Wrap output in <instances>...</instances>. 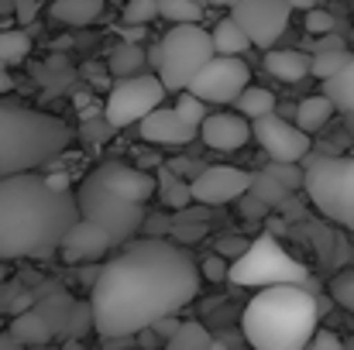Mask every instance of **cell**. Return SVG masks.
Returning a JSON list of instances; mask_svg holds the SVG:
<instances>
[{
    "label": "cell",
    "instance_id": "obj_42",
    "mask_svg": "<svg viewBox=\"0 0 354 350\" xmlns=\"http://www.w3.org/2000/svg\"><path fill=\"white\" fill-rule=\"evenodd\" d=\"M0 350H21V344H17L7 330H0Z\"/></svg>",
    "mask_w": 354,
    "mask_h": 350
},
{
    "label": "cell",
    "instance_id": "obj_10",
    "mask_svg": "<svg viewBox=\"0 0 354 350\" xmlns=\"http://www.w3.org/2000/svg\"><path fill=\"white\" fill-rule=\"evenodd\" d=\"M251 86V69L244 59L237 55H214L186 86V93H193L203 104H234L237 93Z\"/></svg>",
    "mask_w": 354,
    "mask_h": 350
},
{
    "label": "cell",
    "instance_id": "obj_40",
    "mask_svg": "<svg viewBox=\"0 0 354 350\" xmlns=\"http://www.w3.org/2000/svg\"><path fill=\"white\" fill-rule=\"evenodd\" d=\"M10 90H14V79H10V72L0 66V97H7Z\"/></svg>",
    "mask_w": 354,
    "mask_h": 350
},
{
    "label": "cell",
    "instance_id": "obj_44",
    "mask_svg": "<svg viewBox=\"0 0 354 350\" xmlns=\"http://www.w3.org/2000/svg\"><path fill=\"white\" fill-rule=\"evenodd\" d=\"M207 3H217V7H231V3H237V0H207Z\"/></svg>",
    "mask_w": 354,
    "mask_h": 350
},
{
    "label": "cell",
    "instance_id": "obj_45",
    "mask_svg": "<svg viewBox=\"0 0 354 350\" xmlns=\"http://www.w3.org/2000/svg\"><path fill=\"white\" fill-rule=\"evenodd\" d=\"M344 350H354V337L351 340H344Z\"/></svg>",
    "mask_w": 354,
    "mask_h": 350
},
{
    "label": "cell",
    "instance_id": "obj_17",
    "mask_svg": "<svg viewBox=\"0 0 354 350\" xmlns=\"http://www.w3.org/2000/svg\"><path fill=\"white\" fill-rule=\"evenodd\" d=\"M265 69L279 83H299L310 76V55L299 48H268L265 52Z\"/></svg>",
    "mask_w": 354,
    "mask_h": 350
},
{
    "label": "cell",
    "instance_id": "obj_28",
    "mask_svg": "<svg viewBox=\"0 0 354 350\" xmlns=\"http://www.w3.org/2000/svg\"><path fill=\"white\" fill-rule=\"evenodd\" d=\"M148 66V59H145V48H138V45H118L114 48V55H111V72L118 76V79H127V76H138L141 69Z\"/></svg>",
    "mask_w": 354,
    "mask_h": 350
},
{
    "label": "cell",
    "instance_id": "obj_23",
    "mask_svg": "<svg viewBox=\"0 0 354 350\" xmlns=\"http://www.w3.org/2000/svg\"><path fill=\"white\" fill-rule=\"evenodd\" d=\"M237 114L244 120H258V117H268L275 114V93L265 90V86H244L237 93Z\"/></svg>",
    "mask_w": 354,
    "mask_h": 350
},
{
    "label": "cell",
    "instance_id": "obj_2",
    "mask_svg": "<svg viewBox=\"0 0 354 350\" xmlns=\"http://www.w3.org/2000/svg\"><path fill=\"white\" fill-rule=\"evenodd\" d=\"M76 220L73 189H52L41 172L0 179V261L55 254Z\"/></svg>",
    "mask_w": 354,
    "mask_h": 350
},
{
    "label": "cell",
    "instance_id": "obj_22",
    "mask_svg": "<svg viewBox=\"0 0 354 350\" xmlns=\"http://www.w3.org/2000/svg\"><path fill=\"white\" fill-rule=\"evenodd\" d=\"M334 114H337V110H334V104H330L324 93L306 97V100L296 107V127H299L303 134H313V130H320Z\"/></svg>",
    "mask_w": 354,
    "mask_h": 350
},
{
    "label": "cell",
    "instance_id": "obj_38",
    "mask_svg": "<svg viewBox=\"0 0 354 350\" xmlns=\"http://www.w3.org/2000/svg\"><path fill=\"white\" fill-rule=\"evenodd\" d=\"M35 14H38V0H14V17L21 24H31Z\"/></svg>",
    "mask_w": 354,
    "mask_h": 350
},
{
    "label": "cell",
    "instance_id": "obj_6",
    "mask_svg": "<svg viewBox=\"0 0 354 350\" xmlns=\"http://www.w3.org/2000/svg\"><path fill=\"white\" fill-rule=\"evenodd\" d=\"M145 59L155 69L165 93H183L189 79L214 59L210 31L200 24H172L162 35V41L151 52H145Z\"/></svg>",
    "mask_w": 354,
    "mask_h": 350
},
{
    "label": "cell",
    "instance_id": "obj_35",
    "mask_svg": "<svg viewBox=\"0 0 354 350\" xmlns=\"http://www.w3.org/2000/svg\"><path fill=\"white\" fill-rule=\"evenodd\" d=\"M334 28H337V21H334L330 10H324V7L306 10V31H310V35H330Z\"/></svg>",
    "mask_w": 354,
    "mask_h": 350
},
{
    "label": "cell",
    "instance_id": "obj_4",
    "mask_svg": "<svg viewBox=\"0 0 354 350\" xmlns=\"http://www.w3.org/2000/svg\"><path fill=\"white\" fill-rule=\"evenodd\" d=\"M317 320L320 306L306 285H268L248 302L241 330L254 350H303L317 333Z\"/></svg>",
    "mask_w": 354,
    "mask_h": 350
},
{
    "label": "cell",
    "instance_id": "obj_21",
    "mask_svg": "<svg viewBox=\"0 0 354 350\" xmlns=\"http://www.w3.org/2000/svg\"><path fill=\"white\" fill-rule=\"evenodd\" d=\"M210 45H214V55H237V59L251 48V41L244 38V31L237 28L231 17H221V21L214 24V31H210Z\"/></svg>",
    "mask_w": 354,
    "mask_h": 350
},
{
    "label": "cell",
    "instance_id": "obj_43",
    "mask_svg": "<svg viewBox=\"0 0 354 350\" xmlns=\"http://www.w3.org/2000/svg\"><path fill=\"white\" fill-rule=\"evenodd\" d=\"M286 3H289V10H313L317 7L313 0H286Z\"/></svg>",
    "mask_w": 354,
    "mask_h": 350
},
{
    "label": "cell",
    "instance_id": "obj_29",
    "mask_svg": "<svg viewBox=\"0 0 354 350\" xmlns=\"http://www.w3.org/2000/svg\"><path fill=\"white\" fill-rule=\"evenodd\" d=\"M348 62H351V52H348V48H337V52H313V55H310V76H317V79L324 83V79L337 76Z\"/></svg>",
    "mask_w": 354,
    "mask_h": 350
},
{
    "label": "cell",
    "instance_id": "obj_41",
    "mask_svg": "<svg viewBox=\"0 0 354 350\" xmlns=\"http://www.w3.org/2000/svg\"><path fill=\"white\" fill-rule=\"evenodd\" d=\"M172 233H176V237H189V240H193V237H203V227H172Z\"/></svg>",
    "mask_w": 354,
    "mask_h": 350
},
{
    "label": "cell",
    "instance_id": "obj_25",
    "mask_svg": "<svg viewBox=\"0 0 354 350\" xmlns=\"http://www.w3.org/2000/svg\"><path fill=\"white\" fill-rule=\"evenodd\" d=\"M165 350H224V347L217 340H210V333L196 320H189V323H179V330L169 337Z\"/></svg>",
    "mask_w": 354,
    "mask_h": 350
},
{
    "label": "cell",
    "instance_id": "obj_30",
    "mask_svg": "<svg viewBox=\"0 0 354 350\" xmlns=\"http://www.w3.org/2000/svg\"><path fill=\"white\" fill-rule=\"evenodd\" d=\"M248 193L258 200V203H265V206H279L286 196H289V189H282L275 179H268L265 172H258V175H251V186H248Z\"/></svg>",
    "mask_w": 354,
    "mask_h": 350
},
{
    "label": "cell",
    "instance_id": "obj_7",
    "mask_svg": "<svg viewBox=\"0 0 354 350\" xmlns=\"http://www.w3.org/2000/svg\"><path fill=\"white\" fill-rule=\"evenodd\" d=\"M227 282L241 289H268V285H306L310 268L282 251L272 233L248 240V247L227 261Z\"/></svg>",
    "mask_w": 354,
    "mask_h": 350
},
{
    "label": "cell",
    "instance_id": "obj_37",
    "mask_svg": "<svg viewBox=\"0 0 354 350\" xmlns=\"http://www.w3.org/2000/svg\"><path fill=\"white\" fill-rule=\"evenodd\" d=\"M303 350H344V340L337 337V333H330V330H320L317 327V333L310 337V344Z\"/></svg>",
    "mask_w": 354,
    "mask_h": 350
},
{
    "label": "cell",
    "instance_id": "obj_49",
    "mask_svg": "<svg viewBox=\"0 0 354 350\" xmlns=\"http://www.w3.org/2000/svg\"><path fill=\"white\" fill-rule=\"evenodd\" d=\"M0 330H3V320H0Z\"/></svg>",
    "mask_w": 354,
    "mask_h": 350
},
{
    "label": "cell",
    "instance_id": "obj_11",
    "mask_svg": "<svg viewBox=\"0 0 354 350\" xmlns=\"http://www.w3.org/2000/svg\"><path fill=\"white\" fill-rule=\"evenodd\" d=\"M289 3L286 0H237L231 3V21L244 31L251 48H272L286 24H289Z\"/></svg>",
    "mask_w": 354,
    "mask_h": 350
},
{
    "label": "cell",
    "instance_id": "obj_47",
    "mask_svg": "<svg viewBox=\"0 0 354 350\" xmlns=\"http://www.w3.org/2000/svg\"><path fill=\"white\" fill-rule=\"evenodd\" d=\"M3 275H7V271H3V268H0V282H3Z\"/></svg>",
    "mask_w": 354,
    "mask_h": 350
},
{
    "label": "cell",
    "instance_id": "obj_46",
    "mask_svg": "<svg viewBox=\"0 0 354 350\" xmlns=\"http://www.w3.org/2000/svg\"><path fill=\"white\" fill-rule=\"evenodd\" d=\"M344 117H348V127H351V130H354V117H351V114H344Z\"/></svg>",
    "mask_w": 354,
    "mask_h": 350
},
{
    "label": "cell",
    "instance_id": "obj_18",
    "mask_svg": "<svg viewBox=\"0 0 354 350\" xmlns=\"http://www.w3.org/2000/svg\"><path fill=\"white\" fill-rule=\"evenodd\" d=\"M7 333H10L21 347H38V344H45V340L52 337V323H48L45 313H38V309H24V313L14 316V323L7 327Z\"/></svg>",
    "mask_w": 354,
    "mask_h": 350
},
{
    "label": "cell",
    "instance_id": "obj_26",
    "mask_svg": "<svg viewBox=\"0 0 354 350\" xmlns=\"http://www.w3.org/2000/svg\"><path fill=\"white\" fill-rule=\"evenodd\" d=\"M31 52V35L21 31V28H10V31H0V66H17L24 62Z\"/></svg>",
    "mask_w": 354,
    "mask_h": 350
},
{
    "label": "cell",
    "instance_id": "obj_3",
    "mask_svg": "<svg viewBox=\"0 0 354 350\" xmlns=\"http://www.w3.org/2000/svg\"><path fill=\"white\" fill-rule=\"evenodd\" d=\"M80 220L97 224L111 237V244L134 240L148 220V200L155 196V175L127 165V162H100L76 186Z\"/></svg>",
    "mask_w": 354,
    "mask_h": 350
},
{
    "label": "cell",
    "instance_id": "obj_16",
    "mask_svg": "<svg viewBox=\"0 0 354 350\" xmlns=\"http://www.w3.org/2000/svg\"><path fill=\"white\" fill-rule=\"evenodd\" d=\"M111 247H114L111 237L100 231L97 224H90V220H76L69 227V233L62 237V244H59V251H62L66 261H97Z\"/></svg>",
    "mask_w": 354,
    "mask_h": 350
},
{
    "label": "cell",
    "instance_id": "obj_27",
    "mask_svg": "<svg viewBox=\"0 0 354 350\" xmlns=\"http://www.w3.org/2000/svg\"><path fill=\"white\" fill-rule=\"evenodd\" d=\"M158 17L172 24H200L203 17V0H155Z\"/></svg>",
    "mask_w": 354,
    "mask_h": 350
},
{
    "label": "cell",
    "instance_id": "obj_13",
    "mask_svg": "<svg viewBox=\"0 0 354 350\" xmlns=\"http://www.w3.org/2000/svg\"><path fill=\"white\" fill-rule=\"evenodd\" d=\"M251 186V175L234 165H210L200 168V175L189 182V200L203 203V206H224V203H237Z\"/></svg>",
    "mask_w": 354,
    "mask_h": 350
},
{
    "label": "cell",
    "instance_id": "obj_33",
    "mask_svg": "<svg viewBox=\"0 0 354 350\" xmlns=\"http://www.w3.org/2000/svg\"><path fill=\"white\" fill-rule=\"evenodd\" d=\"M155 17H158L155 0H127V7H124V24L127 28H145Z\"/></svg>",
    "mask_w": 354,
    "mask_h": 350
},
{
    "label": "cell",
    "instance_id": "obj_31",
    "mask_svg": "<svg viewBox=\"0 0 354 350\" xmlns=\"http://www.w3.org/2000/svg\"><path fill=\"white\" fill-rule=\"evenodd\" d=\"M268 179H275L282 189H303V168L299 165H286V162H268L265 168H261Z\"/></svg>",
    "mask_w": 354,
    "mask_h": 350
},
{
    "label": "cell",
    "instance_id": "obj_24",
    "mask_svg": "<svg viewBox=\"0 0 354 350\" xmlns=\"http://www.w3.org/2000/svg\"><path fill=\"white\" fill-rule=\"evenodd\" d=\"M155 189H158V196H162V203H165L169 210H186V203H189V182H186L179 172L158 168Z\"/></svg>",
    "mask_w": 354,
    "mask_h": 350
},
{
    "label": "cell",
    "instance_id": "obj_32",
    "mask_svg": "<svg viewBox=\"0 0 354 350\" xmlns=\"http://www.w3.org/2000/svg\"><path fill=\"white\" fill-rule=\"evenodd\" d=\"M172 110H176V114L183 117V124H189V127L196 130V127L203 124V117H207V104H203V100H196L193 93H186V90H183Z\"/></svg>",
    "mask_w": 354,
    "mask_h": 350
},
{
    "label": "cell",
    "instance_id": "obj_1",
    "mask_svg": "<svg viewBox=\"0 0 354 350\" xmlns=\"http://www.w3.org/2000/svg\"><path fill=\"white\" fill-rule=\"evenodd\" d=\"M200 295L196 257L165 240H127L90 278V323L104 340L138 337Z\"/></svg>",
    "mask_w": 354,
    "mask_h": 350
},
{
    "label": "cell",
    "instance_id": "obj_39",
    "mask_svg": "<svg viewBox=\"0 0 354 350\" xmlns=\"http://www.w3.org/2000/svg\"><path fill=\"white\" fill-rule=\"evenodd\" d=\"M337 48H348V41L341 38V35H320V41H317V52H337Z\"/></svg>",
    "mask_w": 354,
    "mask_h": 350
},
{
    "label": "cell",
    "instance_id": "obj_9",
    "mask_svg": "<svg viewBox=\"0 0 354 350\" xmlns=\"http://www.w3.org/2000/svg\"><path fill=\"white\" fill-rule=\"evenodd\" d=\"M162 104H165V86L158 83V76L138 72V76L118 79V86L111 90V97L104 104V117H107V127H127Z\"/></svg>",
    "mask_w": 354,
    "mask_h": 350
},
{
    "label": "cell",
    "instance_id": "obj_12",
    "mask_svg": "<svg viewBox=\"0 0 354 350\" xmlns=\"http://www.w3.org/2000/svg\"><path fill=\"white\" fill-rule=\"evenodd\" d=\"M251 137L261 144V151L272 162H286V165H299L303 158H310V148H313L310 134H303L292 120L279 114L251 120Z\"/></svg>",
    "mask_w": 354,
    "mask_h": 350
},
{
    "label": "cell",
    "instance_id": "obj_15",
    "mask_svg": "<svg viewBox=\"0 0 354 350\" xmlns=\"http://www.w3.org/2000/svg\"><path fill=\"white\" fill-rule=\"evenodd\" d=\"M138 130L148 144H189L196 137V130L189 124H183V117L172 107H155L151 114H145L138 120Z\"/></svg>",
    "mask_w": 354,
    "mask_h": 350
},
{
    "label": "cell",
    "instance_id": "obj_34",
    "mask_svg": "<svg viewBox=\"0 0 354 350\" xmlns=\"http://www.w3.org/2000/svg\"><path fill=\"white\" fill-rule=\"evenodd\" d=\"M330 295L341 309L354 313V271H341L334 282H330Z\"/></svg>",
    "mask_w": 354,
    "mask_h": 350
},
{
    "label": "cell",
    "instance_id": "obj_20",
    "mask_svg": "<svg viewBox=\"0 0 354 350\" xmlns=\"http://www.w3.org/2000/svg\"><path fill=\"white\" fill-rule=\"evenodd\" d=\"M320 93H324V97L334 104V110L354 117V55H351V62H348L337 76L324 79V90H320Z\"/></svg>",
    "mask_w": 354,
    "mask_h": 350
},
{
    "label": "cell",
    "instance_id": "obj_48",
    "mask_svg": "<svg viewBox=\"0 0 354 350\" xmlns=\"http://www.w3.org/2000/svg\"><path fill=\"white\" fill-rule=\"evenodd\" d=\"M313 3H317V7H320V3H324V0H313Z\"/></svg>",
    "mask_w": 354,
    "mask_h": 350
},
{
    "label": "cell",
    "instance_id": "obj_14",
    "mask_svg": "<svg viewBox=\"0 0 354 350\" xmlns=\"http://www.w3.org/2000/svg\"><path fill=\"white\" fill-rule=\"evenodd\" d=\"M196 137L214 151H237L251 141V124L241 114H207L196 127Z\"/></svg>",
    "mask_w": 354,
    "mask_h": 350
},
{
    "label": "cell",
    "instance_id": "obj_19",
    "mask_svg": "<svg viewBox=\"0 0 354 350\" xmlns=\"http://www.w3.org/2000/svg\"><path fill=\"white\" fill-rule=\"evenodd\" d=\"M48 14L55 21H62V24L83 28V24H93L104 14V0H55L48 7Z\"/></svg>",
    "mask_w": 354,
    "mask_h": 350
},
{
    "label": "cell",
    "instance_id": "obj_8",
    "mask_svg": "<svg viewBox=\"0 0 354 350\" xmlns=\"http://www.w3.org/2000/svg\"><path fill=\"white\" fill-rule=\"evenodd\" d=\"M303 189L334 224L354 231V158H303Z\"/></svg>",
    "mask_w": 354,
    "mask_h": 350
},
{
    "label": "cell",
    "instance_id": "obj_5",
    "mask_svg": "<svg viewBox=\"0 0 354 350\" xmlns=\"http://www.w3.org/2000/svg\"><path fill=\"white\" fill-rule=\"evenodd\" d=\"M73 144V127L55 114L0 100V179L38 172Z\"/></svg>",
    "mask_w": 354,
    "mask_h": 350
},
{
    "label": "cell",
    "instance_id": "obj_36",
    "mask_svg": "<svg viewBox=\"0 0 354 350\" xmlns=\"http://www.w3.org/2000/svg\"><path fill=\"white\" fill-rule=\"evenodd\" d=\"M200 268V278H210V282H227V261H224V254H210L203 264H196Z\"/></svg>",
    "mask_w": 354,
    "mask_h": 350
}]
</instances>
